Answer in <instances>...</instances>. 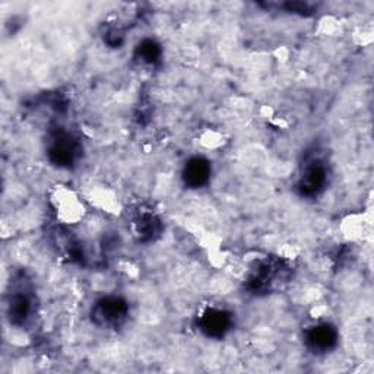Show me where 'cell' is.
Wrapping results in <instances>:
<instances>
[{
	"label": "cell",
	"mask_w": 374,
	"mask_h": 374,
	"mask_svg": "<svg viewBox=\"0 0 374 374\" xmlns=\"http://www.w3.org/2000/svg\"><path fill=\"white\" fill-rule=\"evenodd\" d=\"M49 200L57 223L72 227L84 220L87 214L84 200L70 187L63 184L54 186Z\"/></svg>",
	"instance_id": "1"
},
{
	"label": "cell",
	"mask_w": 374,
	"mask_h": 374,
	"mask_svg": "<svg viewBox=\"0 0 374 374\" xmlns=\"http://www.w3.org/2000/svg\"><path fill=\"white\" fill-rule=\"evenodd\" d=\"M128 307L119 299H104L94 308V320L100 326L116 327L126 317Z\"/></svg>",
	"instance_id": "2"
},
{
	"label": "cell",
	"mask_w": 374,
	"mask_h": 374,
	"mask_svg": "<svg viewBox=\"0 0 374 374\" xmlns=\"http://www.w3.org/2000/svg\"><path fill=\"white\" fill-rule=\"evenodd\" d=\"M50 145L49 154L54 163L60 165H68L73 161L75 157V142L68 133H57Z\"/></svg>",
	"instance_id": "3"
},
{
	"label": "cell",
	"mask_w": 374,
	"mask_h": 374,
	"mask_svg": "<svg viewBox=\"0 0 374 374\" xmlns=\"http://www.w3.org/2000/svg\"><path fill=\"white\" fill-rule=\"evenodd\" d=\"M160 221L152 212L137 211L132 220V230L139 240L152 239L157 232Z\"/></svg>",
	"instance_id": "4"
},
{
	"label": "cell",
	"mask_w": 374,
	"mask_h": 374,
	"mask_svg": "<svg viewBox=\"0 0 374 374\" xmlns=\"http://www.w3.org/2000/svg\"><path fill=\"white\" fill-rule=\"evenodd\" d=\"M209 173H211V167L207 160L193 158L187 163L184 168V180L192 187H200L208 181Z\"/></svg>",
	"instance_id": "5"
},
{
	"label": "cell",
	"mask_w": 374,
	"mask_h": 374,
	"mask_svg": "<svg viewBox=\"0 0 374 374\" xmlns=\"http://www.w3.org/2000/svg\"><path fill=\"white\" fill-rule=\"evenodd\" d=\"M230 327V317L223 310H209L202 317V327L209 336H221Z\"/></svg>",
	"instance_id": "6"
},
{
	"label": "cell",
	"mask_w": 374,
	"mask_h": 374,
	"mask_svg": "<svg viewBox=\"0 0 374 374\" xmlns=\"http://www.w3.org/2000/svg\"><path fill=\"white\" fill-rule=\"evenodd\" d=\"M324 168L322 167L320 161L316 160L311 163V165L306 167L304 174L301 176V189L306 193H313L316 192L319 187L323 186L324 183Z\"/></svg>",
	"instance_id": "7"
},
{
	"label": "cell",
	"mask_w": 374,
	"mask_h": 374,
	"mask_svg": "<svg viewBox=\"0 0 374 374\" xmlns=\"http://www.w3.org/2000/svg\"><path fill=\"white\" fill-rule=\"evenodd\" d=\"M335 342V332L329 326H317L307 335V344L315 351H326Z\"/></svg>",
	"instance_id": "8"
},
{
	"label": "cell",
	"mask_w": 374,
	"mask_h": 374,
	"mask_svg": "<svg viewBox=\"0 0 374 374\" xmlns=\"http://www.w3.org/2000/svg\"><path fill=\"white\" fill-rule=\"evenodd\" d=\"M31 300L27 294L15 295L10 301V317L13 322H24L31 313Z\"/></svg>",
	"instance_id": "9"
},
{
	"label": "cell",
	"mask_w": 374,
	"mask_h": 374,
	"mask_svg": "<svg viewBox=\"0 0 374 374\" xmlns=\"http://www.w3.org/2000/svg\"><path fill=\"white\" fill-rule=\"evenodd\" d=\"M342 230H344L347 237H350L351 240H354V239H358V237L361 236V232H363L364 227H363L361 221L355 220V216H350V220L345 221V224H344V227H342Z\"/></svg>",
	"instance_id": "10"
}]
</instances>
